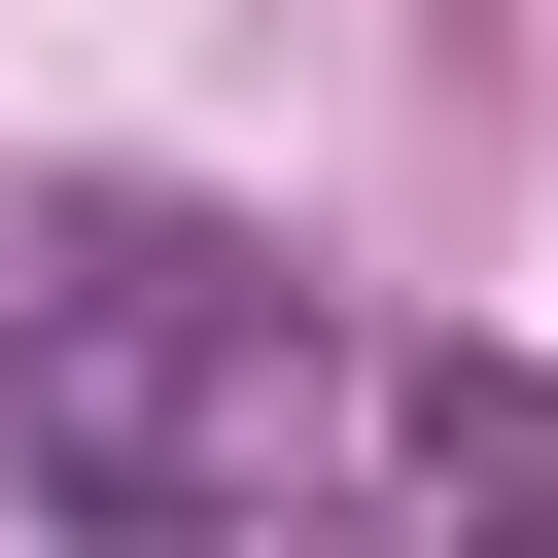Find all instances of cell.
<instances>
[{
  "label": "cell",
  "instance_id": "6da1fadb",
  "mask_svg": "<svg viewBox=\"0 0 558 558\" xmlns=\"http://www.w3.org/2000/svg\"><path fill=\"white\" fill-rule=\"evenodd\" d=\"M279 488H384V349L279 244L70 209L0 279V523H279Z\"/></svg>",
  "mask_w": 558,
  "mask_h": 558
},
{
  "label": "cell",
  "instance_id": "7a4b0ae2",
  "mask_svg": "<svg viewBox=\"0 0 558 558\" xmlns=\"http://www.w3.org/2000/svg\"><path fill=\"white\" fill-rule=\"evenodd\" d=\"M384 488H453V523H558V384H523V349H384Z\"/></svg>",
  "mask_w": 558,
  "mask_h": 558
}]
</instances>
